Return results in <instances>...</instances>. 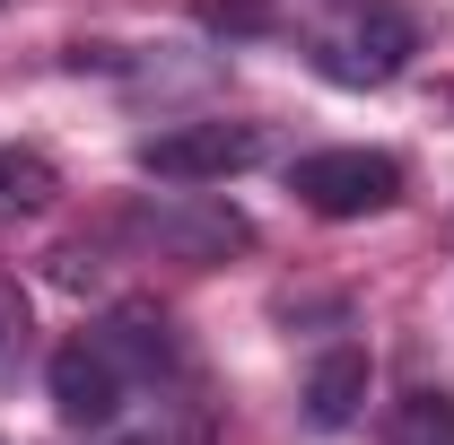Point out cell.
<instances>
[{
	"label": "cell",
	"instance_id": "obj_4",
	"mask_svg": "<svg viewBox=\"0 0 454 445\" xmlns=\"http://www.w3.org/2000/svg\"><path fill=\"white\" fill-rule=\"evenodd\" d=\"M131 227H140L149 245H167L175 262H219V254H236V245L254 236L227 201H184V192H175V201H149Z\"/></svg>",
	"mask_w": 454,
	"mask_h": 445
},
{
	"label": "cell",
	"instance_id": "obj_9",
	"mask_svg": "<svg viewBox=\"0 0 454 445\" xmlns=\"http://www.w3.org/2000/svg\"><path fill=\"white\" fill-rule=\"evenodd\" d=\"M446 97H454V88H446Z\"/></svg>",
	"mask_w": 454,
	"mask_h": 445
},
{
	"label": "cell",
	"instance_id": "obj_7",
	"mask_svg": "<svg viewBox=\"0 0 454 445\" xmlns=\"http://www.w3.org/2000/svg\"><path fill=\"white\" fill-rule=\"evenodd\" d=\"M385 445H454V393L419 385L394 402V419H385Z\"/></svg>",
	"mask_w": 454,
	"mask_h": 445
},
{
	"label": "cell",
	"instance_id": "obj_6",
	"mask_svg": "<svg viewBox=\"0 0 454 445\" xmlns=\"http://www.w3.org/2000/svg\"><path fill=\"white\" fill-rule=\"evenodd\" d=\"M53 192H61V175H53L44 149H0V227L53 210Z\"/></svg>",
	"mask_w": 454,
	"mask_h": 445
},
{
	"label": "cell",
	"instance_id": "obj_1",
	"mask_svg": "<svg viewBox=\"0 0 454 445\" xmlns=\"http://www.w3.org/2000/svg\"><path fill=\"white\" fill-rule=\"evenodd\" d=\"M315 70L333 79V88H385V79H402L411 70V53H419V18L402 9V0H349V9H333L324 27H315Z\"/></svg>",
	"mask_w": 454,
	"mask_h": 445
},
{
	"label": "cell",
	"instance_id": "obj_5",
	"mask_svg": "<svg viewBox=\"0 0 454 445\" xmlns=\"http://www.w3.org/2000/svg\"><path fill=\"white\" fill-rule=\"evenodd\" d=\"M358 402H367V358H358V349H324V358L306 367V419H315V428H349Z\"/></svg>",
	"mask_w": 454,
	"mask_h": 445
},
{
	"label": "cell",
	"instance_id": "obj_3",
	"mask_svg": "<svg viewBox=\"0 0 454 445\" xmlns=\"http://www.w3.org/2000/svg\"><path fill=\"white\" fill-rule=\"evenodd\" d=\"M288 192L315 210V219H376L402 201V158L385 149H315L288 167Z\"/></svg>",
	"mask_w": 454,
	"mask_h": 445
},
{
	"label": "cell",
	"instance_id": "obj_2",
	"mask_svg": "<svg viewBox=\"0 0 454 445\" xmlns=\"http://www.w3.org/2000/svg\"><path fill=\"white\" fill-rule=\"evenodd\" d=\"M262 158H271V131L262 122H227V113L175 122L158 140H140V167L158 175V183H227V175L262 167Z\"/></svg>",
	"mask_w": 454,
	"mask_h": 445
},
{
	"label": "cell",
	"instance_id": "obj_8",
	"mask_svg": "<svg viewBox=\"0 0 454 445\" xmlns=\"http://www.w3.org/2000/svg\"><path fill=\"white\" fill-rule=\"evenodd\" d=\"M27 358H35V306H27V288H18V279L0 271V385H9Z\"/></svg>",
	"mask_w": 454,
	"mask_h": 445
}]
</instances>
